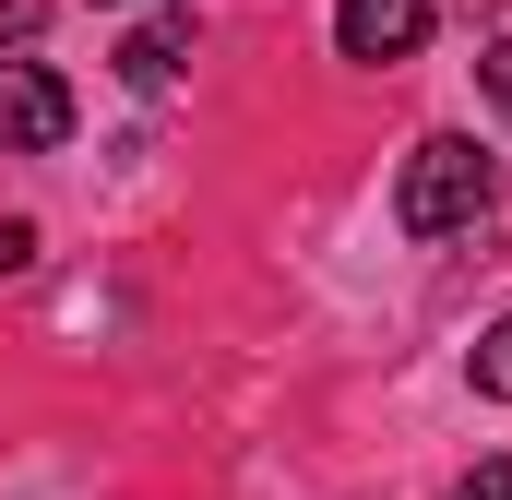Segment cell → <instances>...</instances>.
<instances>
[{
	"instance_id": "obj_1",
	"label": "cell",
	"mask_w": 512,
	"mask_h": 500,
	"mask_svg": "<svg viewBox=\"0 0 512 500\" xmlns=\"http://www.w3.org/2000/svg\"><path fill=\"white\" fill-rule=\"evenodd\" d=\"M501 203V167L465 143V131H429L417 155H405V191H393V227L405 239H465L477 215Z\"/></svg>"
},
{
	"instance_id": "obj_4",
	"label": "cell",
	"mask_w": 512,
	"mask_h": 500,
	"mask_svg": "<svg viewBox=\"0 0 512 500\" xmlns=\"http://www.w3.org/2000/svg\"><path fill=\"white\" fill-rule=\"evenodd\" d=\"M179 60H191V12H155V24H131V36H120V84H131V96H167Z\"/></svg>"
},
{
	"instance_id": "obj_5",
	"label": "cell",
	"mask_w": 512,
	"mask_h": 500,
	"mask_svg": "<svg viewBox=\"0 0 512 500\" xmlns=\"http://www.w3.org/2000/svg\"><path fill=\"white\" fill-rule=\"evenodd\" d=\"M477 393H489V405H512V310L477 334Z\"/></svg>"
},
{
	"instance_id": "obj_6",
	"label": "cell",
	"mask_w": 512,
	"mask_h": 500,
	"mask_svg": "<svg viewBox=\"0 0 512 500\" xmlns=\"http://www.w3.org/2000/svg\"><path fill=\"white\" fill-rule=\"evenodd\" d=\"M477 84H489V108L512 120V36H501V48H477Z\"/></svg>"
},
{
	"instance_id": "obj_2",
	"label": "cell",
	"mask_w": 512,
	"mask_h": 500,
	"mask_svg": "<svg viewBox=\"0 0 512 500\" xmlns=\"http://www.w3.org/2000/svg\"><path fill=\"white\" fill-rule=\"evenodd\" d=\"M72 143V84L36 60H0V155H60Z\"/></svg>"
},
{
	"instance_id": "obj_8",
	"label": "cell",
	"mask_w": 512,
	"mask_h": 500,
	"mask_svg": "<svg viewBox=\"0 0 512 500\" xmlns=\"http://www.w3.org/2000/svg\"><path fill=\"white\" fill-rule=\"evenodd\" d=\"M36 24H48V0H0V48H24Z\"/></svg>"
},
{
	"instance_id": "obj_9",
	"label": "cell",
	"mask_w": 512,
	"mask_h": 500,
	"mask_svg": "<svg viewBox=\"0 0 512 500\" xmlns=\"http://www.w3.org/2000/svg\"><path fill=\"white\" fill-rule=\"evenodd\" d=\"M84 12H120V0H84Z\"/></svg>"
},
{
	"instance_id": "obj_3",
	"label": "cell",
	"mask_w": 512,
	"mask_h": 500,
	"mask_svg": "<svg viewBox=\"0 0 512 500\" xmlns=\"http://www.w3.org/2000/svg\"><path fill=\"white\" fill-rule=\"evenodd\" d=\"M334 48L346 60H417L429 48V0H334Z\"/></svg>"
},
{
	"instance_id": "obj_7",
	"label": "cell",
	"mask_w": 512,
	"mask_h": 500,
	"mask_svg": "<svg viewBox=\"0 0 512 500\" xmlns=\"http://www.w3.org/2000/svg\"><path fill=\"white\" fill-rule=\"evenodd\" d=\"M453 500H512V453H489L477 477H453Z\"/></svg>"
}]
</instances>
